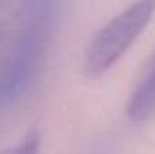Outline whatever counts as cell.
Segmentation results:
<instances>
[{"label":"cell","mask_w":155,"mask_h":154,"mask_svg":"<svg viewBox=\"0 0 155 154\" xmlns=\"http://www.w3.org/2000/svg\"><path fill=\"white\" fill-rule=\"evenodd\" d=\"M155 12V0H135L96 33L84 56V71L96 78L112 68L147 28Z\"/></svg>","instance_id":"1"},{"label":"cell","mask_w":155,"mask_h":154,"mask_svg":"<svg viewBox=\"0 0 155 154\" xmlns=\"http://www.w3.org/2000/svg\"><path fill=\"white\" fill-rule=\"evenodd\" d=\"M127 115L134 121H145L155 115V58L129 98Z\"/></svg>","instance_id":"2"},{"label":"cell","mask_w":155,"mask_h":154,"mask_svg":"<svg viewBox=\"0 0 155 154\" xmlns=\"http://www.w3.org/2000/svg\"><path fill=\"white\" fill-rule=\"evenodd\" d=\"M38 151H40V134L38 131L31 129L17 144L7 148L0 154H38Z\"/></svg>","instance_id":"3"}]
</instances>
